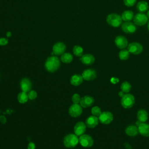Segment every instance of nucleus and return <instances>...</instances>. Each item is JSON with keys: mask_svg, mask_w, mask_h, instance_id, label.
Instances as JSON below:
<instances>
[{"mask_svg": "<svg viewBox=\"0 0 149 149\" xmlns=\"http://www.w3.org/2000/svg\"><path fill=\"white\" fill-rule=\"evenodd\" d=\"M60 60L56 56H51L48 58L45 62L46 70L51 73L56 71L60 66Z\"/></svg>", "mask_w": 149, "mask_h": 149, "instance_id": "obj_1", "label": "nucleus"}, {"mask_svg": "<svg viewBox=\"0 0 149 149\" xmlns=\"http://www.w3.org/2000/svg\"><path fill=\"white\" fill-rule=\"evenodd\" d=\"M79 143V138L75 134H68L63 139V144L67 148H73Z\"/></svg>", "mask_w": 149, "mask_h": 149, "instance_id": "obj_2", "label": "nucleus"}, {"mask_svg": "<svg viewBox=\"0 0 149 149\" xmlns=\"http://www.w3.org/2000/svg\"><path fill=\"white\" fill-rule=\"evenodd\" d=\"M106 21L109 25L113 27H118L121 25L122 19L121 16L118 14L110 13L107 16Z\"/></svg>", "mask_w": 149, "mask_h": 149, "instance_id": "obj_3", "label": "nucleus"}, {"mask_svg": "<svg viewBox=\"0 0 149 149\" xmlns=\"http://www.w3.org/2000/svg\"><path fill=\"white\" fill-rule=\"evenodd\" d=\"M134 97L131 94H125L121 99V105L125 109L132 108L134 104Z\"/></svg>", "mask_w": 149, "mask_h": 149, "instance_id": "obj_4", "label": "nucleus"}, {"mask_svg": "<svg viewBox=\"0 0 149 149\" xmlns=\"http://www.w3.org/2000/svg\"><path fill=\"white\" fill-rule=\"evenodd\" d=\"M79 141L81 146L86 148L92 147L94 143L93 138L90 135L86 134H83L80 136V137L79 138Z\"/></svg>", "mask_w": 149, "mask_h": 149, "instance_id": "obj_5", "label": "nucleus"}, {"mask_svg": "<svg viewBox=\"0 0 149 149\" xmlns=\"http://www.w3.org/2000/svg\"><path fill=\"white\" fill-rule=\"evenodd\" d=\"M143 46L139 42H133L128 44L127 50L130 54L134 55H139L143 51Z\"/></svg>", "mask_w": 149, "mask_h": 149, "instance_id": "obj_6", "label": "nucleus"}, {"mask_svg": "<svg viewBox=\"0 0 149 149\" xmlns=\"http://www.w3.org/2000/svg\"><path fill=\"white\" fill-rule=\"evenodd\" d=\"M148 17H147V15L143 13H138L135 16H134V17L133 19V23L137 25V26H143L145 24L147 23L148 22Z\"/></svg>", "mask_w": 149, "mask_h": 149, "instance_id": "obj_7", "label": "nucleus"}, {"mask_svg": "<svg viewBox=\"0 0 149 149\" xmlns=\"http://www.w3.org/2000/svg\"><path fill=\"white\" fill-rule=\"evenodd\" d=\"M83 112L82 107L79 104H73L69 108V113L72 117L79 116Z\"/></svg>", "mask_w": 149, "mask_h": 149, "instance_id": "obj_8", "label": "nucleus"}, {"mask_svg": "<svg viewBox=\"0 0 149 149\" xmlns=\"http://www.w3.org/2000/svg\"><path fill=\"white\" fill-rule=\"evenodd\" d=\"M113 115L111 112L109 111H105L101 113L98 116L99 121L104 125L109 124L113 120Z\"/></svg>", "mask_w": 149, "mask_h": 149, "instance_id": "obj_9", "label": "nucleus"}, {"mask_svg": "<svg viewBox=\"0 0 149 149\" xmlns=\"http://www.w3.org/2000/svg\"><path fill=\"white\" fill-rule=\"evenodd\" d=\"M122 30L127 34H132L136 30V26L134 23L131 22H125L121 24Z\"/></svg>", "mask_w": 149, "mask_h": 149, "instance_id": "obj_10", "label": "nucleus"}, {"mask_svg": "<svg viewBox=\"0 0 149 149\" xmlns=\"http://www.w3.org/2000/svg\"><path fill=\"white\" fill-rule=\"evenodd\" d=\"M115 44L118 48L123 49L127 47L128 41L127 38L125 36H118L115 38Z\"/></svg>", "mask_w": 149, "mask_h": 149, "instance_id": "obj_11", "label": "nucleus"}, {"mask_svg": "<svg viewBox=\"0 0 149 149\" xmlns=\"http://www.w3.org/2000/svg\"><path fill=\"white\" fill-rule=\"evenodd\" d=\"M66 49L65 45L62 42H58L55 44L52 47V52L55 55H62L65 53Z\"/></svg>", "mask_w": 149, "mask_h": 149, "instance_id": "obj_12", "label": "nucleus"}, {"mask_svg": "<svg viewBox=\"0 0 149 149\" xmlns=\"http://www.w3.org/2000/svg\"><path fill=\"white\" fill-rule=\"evenodd\" d=\"M84 80L87 81H90L94 80L97 77V73L95 70L92 69H87L83 71L81 74Z\"/></svg>", "mask_w": 149, "mask_h": 149, "instance_id": "obj_13", "label": "nucleus"}, {"mask_svg": "<svg viewBox=\"0 0 149 149\" xmlns=\"http://www.w3.org/2000/svg\"><path fill=\"white\" fill-rule=\"evenodd\" d=\"M20 88L22 90V91L29 93L32 87V83L31 80L26 77H24L22 79L20 83Z\"/></svg>", "mask_w": 149, "mask_h": 149, "instance_id": "obj_14", "label": "nucleus"}, {"mask_svg": "<svg viewBox=\"0 0 149 149\" xmlns=\"http://www.w3.org/2000/svg\"><path fill=\"white\" fill-rule=\"evenodd\" d=\"M86 125L83 122H79L76 123L74 126V132L76 135L81 136L84 134L86 130Z\"/></svg>", "mask_w": 149, "mask_h": 149, "instance_id": "obj_15", "label": "nucleus"}, {"mask_svg": "<svg viewBox=\"0 0 149 149\" xmlns=\"http://www.w3.org/2000/svg\"><path fill=\"white\" fill-rule=\"evenodd\" d=\"M94 102L93 97L90 95H85L81 98L80 105L83 108H87L91 107Z\"/></svg>", "mask_w": 149, "mask_h": 149, "instance_id": "obj_16", "label": "nucleus"}, {"mask_svg": "<svg viewBox=\"0 0 149 149\" xmlns=\"http://www.w3.org/2000/svg\"><path fill=\"white\" fill-rule=\"evenodd\" d=\"M98 122H99L98 118L95 116L91 115L86 119L85 123L87 127L89 128H94L95 126L98 125Z\"/></svg>", "mask_w": 149, "mask_h": 149, "instance_id": "obj_17", "label": "nucleus"}, {"mask_svg": "<svg viewBox=\"0 0 149 149\" xmlns=\"http://www.w3.org/2000/svg\"><path fill=\"white\" fill-rule=\"evenodd\" d=\"M139 133L144 137H149V124L141 122L138 126Z\"/></svg>", "mask_w": 149, "mask_h": 149, "instance_id": "obj_18", "label": "nucleus"}, {"mask_svg": "<svg viewBox=\"0 0 149 149\" xmlns=\"http://www.w3.org/2000/svg\"><path fill=\"white\" fill-rule=\"evenodd\" d=\"M80 61L81 62L86 65H92L95 61L94 56L90 54H86L81 56L80 58Z\"/></svg>", "mask_w": 149, "mask_h": 149, "instance_id": "obj_19", "label": "nucleus"}, {"mask_svg": "<svg viewBox=\"0 0 149 149\" xmlns=\"http://www.w3.org/2000/svg\"><path fill=\"white\" fill-rule=\"evenodd\" d=\"M83 78L81 75L79 74H75L73 75L70 78V83L74 86H77L83 83Z\"/></svg>", "mask_w": 149, "mask_h": 149, "instance_id": "obj_20", "label": "nucleus"}, {"mask_svg": "<svg viewBox=\"0 0 149 149\" xmlns=\"http://www.w3.org/2000/svg\"><path fill=\"white\" fill-rule=\"evenodd\" d=\"M125 133L129 136L134 137L139 133L138 127L134 125H129L126 128Z\"/></svg>", "mask_w": 149, "mask_h": 149, "instance_id": "obj_21", "label": "nucleus"}, {"mask_svg": "<svg viewBox=\"0 0 149 149\" xmlns=\"http://www.w3.org/2000/svg\"><path fill=\"white\" fill-rule=\"evenodd\" d=\"M148 4L145 1H140L138 2L136 6L137 10L140 13H144L148 10Z\"/></svg>", "mask_w": 149, "mask_h": 149, "instance_id": "obj_22", "label": "nucleus"}, {"mask_svg": "<svg viewBox=\"0 0 149 149\" xmlns=\"http://www.w3.org/2000/svg\"><path fill=\"white\" fill-rule=\"evenodd\" d=\"M137 117L138 120L140 122H145L147 121V120L148 119V113L146 110H144L143 109H140L137 112Z\"/></svg>", "mask_w": 149, "mask_h": 149, "instance_id": "obj_23", "label": "nucleus"}, {"mask_svg": "<svg viewBox=\"0 0 149 149\" xmlns=\"http://www.w3.org/2000/svg\"><path fill=\"white\" fill-rule=\"evenodd\" d=\"M121 17L125 22H130L134 17V13L131 10H125L122 13Z\"/></svg>", "mask_w": 149, "mask_h": 149, "instance_id": "obj_24", "label": "nucleus"}, {"mask_svg": "<svg viewBox=\"0 0 149 149\" xmlns=\"http://www.w3.org/2000/svg\"><path fill=\"white\" fill-rule=\"evenodd\" d=\"M61 60L65 63H69L73 60V56L70 53H64L61 55Z\"/></svg>", "mask_w": 149, "mask_h": 149, "instance_id": "obj_25", "label": "nucleus"}, {"mask_svg": "<svg viewBox=\"0 0 149 149\" xmlns=\"http://www.w3.org/2000/svg\"><path fill=\"white\" fill-rule=\"evenodd\" d=\"M28 94H27V93L26 92L22 91L20 93H19L17 95V100L21 104L26 103L28 101Z\"/></svg>", "mask_w": 149, "mask_h": 149, "instance_id": "obj_26", "label": "nucleus"}, {"mask_svg": "<svg viewBox=\"0 0 149 149\" xmlns=\"http://www.w3.org/2000/svg\"><path fill=\"white\" fill-rule=\"evenodd\" d=\"M130 56V52L127 49H123L119 52V58L120 60H127Z\"/></svg>", "mask_w": 149, "mask_h": 149, "instance_id": "obj_27", "label": "nucleus"}, {"mask_svg": "<svg viewBox=\"0 0 149 149\" xmlns=\"http://www.w3.org/2000/svg\"><path fill=\"white\" fill-rule=\"evenodd\" d=\"M120 89L123 92L126 94L130 91L131 89V84L128 81H124L120 86Z\"/></svg>", "mask_w": 149, "mask_h": 149, "instance_id": "obj_28", "label": "nucleus"}, {"mask_svg": "<svg viewBox=\"0 0 149 149\" xmlns=\"http://www.w3.org/2000/svg\"><path fill=\"white\" fill-rule=\"evenodd\" d=\"M73 54L77 56H81L83 53V49L79 45H75L73 48Z\"/></svg>", "mask_w": 149, "mask_h": 149, "instance_id": "obj_29", "label": "nucleus"}, {"mask_svg": "<svg viewBox=\"0 0 149 149\" xmlns=\"http://www.w3.org/2000/svg\"><path fill=\"white\" fill-rule=\"evenodd\" d=\"M101 113H102V112H101V110L100 108L97 107V106H95V107H93L92 109H91L92 115H94V116H95L98 118L101 115Z\"/></svg>", "mask_w": 149, "mask_h": 149, "instance_id": "obj_30", "label": "nucleus"}, {"mask_svg": "<svg viewBox=\"0 0 149 149\" xmlns=\"http://www.w3.org/2000/svg\"><path fill=\"white\" fill-rule=\"evenodd\" d=\"M81 100V97L79 94H74L72 97V101L73 104H79L80 103Z\"/></svg>", "mask_w": 149, "mask_h": 149, "instance_id": "obj_31", "label": "nucleus"}, {"mask_svg": "<svg viewBox=\"0 0 149 149\" xmlns=\"http://www.w3.org/2000/svg\"><path fill=\"white\" fill-rule=\"evenodd\" d=\"M37 97V93L36 91L34 90H30L29 93H28V97L29 99L31 100H35Z\"/></svg>", "mask_w": 149, "mask_h": 149, "instance_id": "obj_32", "label": "nucleus"}, {"mask_svg": "<svg viewBox=\"0 0 149 149\" xmlns=\"http://www.w3.org/2000/svg\"><path fill=\"white\" fill-rule=\"evenodd\" d=\"M136 2V0H123L124 4L127 7L133 6Z\"/></svg>", "mask_w": 149, "mask_h": 149, "instance_id": "obj_33", "label": "nucleus"}, {"mask_svg": "<svg viewBox=\"0 0 149 149\" xmlns=\"http://www.w3.org/2000/svg\"><path fill=\"white\" fill-rule=\"evenodd\" d=\"M8 40L5 38H0V45H5L8 44Z\"/></svg>", "mask_w": 149, "mask_h": 149, "instance_id": "obj_34", "label": "nucleus"}, {"mask_svg": "<svg viewBox=\"0 0 149 149\" xmlns=\"http://www.w3.org/2000/svg\"><path fill=\"white\" fill-rule=\"evenodd\" d=\"M36 145L33 142H30L27 146V149H35Z\"/></svg>", "mask_w": 149, "mask_h": 149, "instance_id": "obj_35", "label": "nucleus"}, {"mask_svg": "<svg viewBox=\"0 0 149 149\" xmlns=\"http://www.w3.org/2000/svg\"><path fill=\"white\" fill-rule=\"evenodd\" d=\"M0 122H1V123L5 124L6 123V118L4 116H2V115L0 116Z\"/></svg>", "mask_w": 149, "mask_h": 149, "instance_id": "obj_36", "label": "nucleus"}, {"mask_svg": "<svg viewBox=\"0 0 149 149\" xmlns=\"http://www.w3.org/2000/svg\"><path fill=\"white\" fill-rule=\"evenodd\" d=\"M125 94H126V93H125L124 92H123L122 91H121L120 92H119V97H123Z\"/></svg>", "mask_w": 149, "mask_h": 149, "instance_id": "obj_37", "label": "nucleus"}, {"mask_svg": "<svg viewBox=\"0 0 149 149\" xmlns=\"http://www.w3.org/2000/svg\"><path fill=\"white\" fill-rule=\"evenodd\" d=\"M11 35H12V34H11V33H10V32H9H9H7V33H6V36H7V37H10Z\"/></svg>", "mask_w": 149, "mask_h": 149, "instance_id": "obj_38", "label": "nucleus"}, {"mask_svg": "<svg viewBox=\"0 0 149 149\" xmlns=\"http://www.w3.org/2000/svg\"><path fill=\"white\" fill-rule=\"evenodd\" d=\"M146 15H147V17H148V19H149V10H148V11H147V13Z\"/></svg>", "mask_w": 149, "mask_h": 149, "instance_id": "obj_39", "label": "nucleus"}, {"mask_svg": "<svg viewBox=\"0 0 149 149\" xmlns=\"http://www.w3.org/2000/svg\"><path fill=\"white\" fill-rule=\"evenodd\" d=\"M147 28H148V30L149 31V20L148 22V24H147Z\"/></svg>", "mask_w": 149, "mask_h": 149, "instance_id": "obj_40", "label": "nucleus"}]
</instances>
